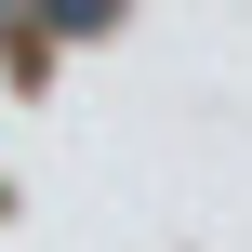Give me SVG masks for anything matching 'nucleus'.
<instances>
[{
	"label": "nucleus",
	"instance_id": "1",
	"mask_svg": "<svg viewBox=\"0 0 252 252\" xmlns=\"http://www.w3.org/2000/svg\"><path fill=\"white\" fill-rule=\"evenodd\" d=\"M40 13H53V27H106L120 0H40Z\"/></svg>",
	"mask_w": 252,
	"mask_h": 252
}]
</instances>
